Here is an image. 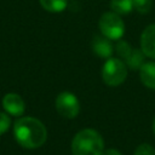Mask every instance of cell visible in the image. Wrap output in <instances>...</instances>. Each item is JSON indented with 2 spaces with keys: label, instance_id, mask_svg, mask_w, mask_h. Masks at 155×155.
<instances>
[{
  "label": "cell",
  "instance_id": "13",
  "mask_svg": "<svg viewBox=\"0 0 155 155\" xmlns=\"http://www.w3.org/2000/svg\"><path fill=\"white\" fill-rule=\"evenodd\" d=\"M131 51H132V47H131V45L128 42H126L124 40H119L117 41V44H116V52H117L120 58L126 59L130 56Z\"/></svg>",
  "mask_w": 155,
  "mask_h": 155
},
{
  "label": "cell",
  "instance_id": "2",
  "mask_svg": "<svg viewBox=\"0 0 155 155\" xmlns=\"http://www.w3.org/2000/svg\"><path fill=\"white\" fill-rule=\"evenodd\" d=\"M71 151L73 155H102L104 151L103 138L96 130H81L73 138Z\"/></svg>",
  "mask_w": 155,
  "mask_h": 155
},
{
  "label": "cell",
  "instance_id": "5",
  "mask_svg": "<svg viewBox=\"0 0 155 155\" xmlns=\"http://www.w3.org/2000/svg\"><path fill=\"white\" fill-rule=\"evenodd\" d=\"M56 109L65 119H74L80 111V103L75 94L62 92L56 98Z\"/></svg>",
  "mask_w": 155,
  "mask_h": 155
},
{
  "label": "cell",
  "instance_id": "6",
  "mask_svg": "<svg viewBox=\"0 0 155 155\" xmlns=\"http://www.w3.org/2000/svg\"><path fill=\"white\" fill-rule=\"evenodd\" d=\"M2 108L13 116H21L24 113L25 104L22 97L17 93H7L2 98Z\"/></svg>",
  "mask_w": 155,
  "mask_h": 155
},
{
  "label": "cell",
  "instance_id": "9",
  "mask_svg": "<svg viewBox=\"0 0 155 155\" xmlns=\"http://www.w3.org/2000/svg\"><path fill=\"white\" fill-rule=\"evenodd\" d=\"M139 75L144 86L155 90V62L143 63L139 68Z\"/></svg>",
  "mask_w": 155,
  "mask_h": 155
},
{
  "label": "cell",
  "instance_id": "7",
  "mask_svg": "<svg viewBox=\"0 0 155 155\" xmlns=\"http://www.w3.org/2000/svg\"><path fill=\"white\" fill-rule=\"evenodd\" d=\"M140 48L143 53L155 59V24L148 25L140 36Z\"/></svg>",
  "mask_w": 155,
  "mask_h": 155
},
{
  "label": "cell",
  "instance_id": "1",
  "mask_svg": "<svg viewBox=\"0 0 155 155\" xmlns=\"http://www.w3.org/2000/svg\"><path fill=\"white\" fill-rule=\"evenodd\" d=\"M13 134L18 144L25 149H36L47 139L45 125L40 120L31 116L18 119L13 126Z\"/></svg>",
  "mask_w": 155,
  "mask_h": 155
},
{
  "label": "cell",
  "instance_id": "15",
  "mask_svg": "<svg viewBox=\"0 0 155 155\" xmlns=\"http://www.w3.org/2000/svg\"><path fill=\"white\" fill-rule=\"evenodd\" d=\"M134 155H155V149L150 144L143 143L136 148Z\"/></svg>",
  "mask_w": 155,
  "mask_h": 155
},
{
  "label": "cell",
  "instance_id": "18",
  "mask_svg": "<svg viewBox=\"0 0 155 155\" xmlns=\"http://www.w3.org/2000/svg\"><path fill=\"white\" fill-rule=\"evenodd\" d=\"M153 132H154V134H155V119H154V121H153Z\"/></svg>",
  "mask_w": 155,
  "mask_h": 155
},
{
  "label": "cell",
  "instance_id": "11",
  "mask_svg": "<svg viewBox=\"0 0 155 155\" xmlns=\"http://www.w3.org/2000/svg\"><path fill=\"white\" fill-rule=\"evenodd\" d=\"M110 7L117 15H127L133 8V0H111Z\"/></svg>",
  "mask_w": 155,
  "mask_h": 155
},
{
  "label": "cell",
  "instance_id": "4",
  "mask_svg": "<svg viewBox=\"0 0 155 155\" xmlns=\"http://www.w3.org/2000/svg\"><path fill=\"white\" fill-rule=\"evenodd\" d=\"M99 29L103 36L109 40H120L125 33V24L120 15L115 12H105L99 18Z\"/></svg>",
  "mask_w": 155,
  "mask_h": 155
},
{
  "label": "cell",
  "instance_id": "12",
  "mask_svg": "<svg viewBox=\"0 0 155 155\" xmlns=\"http://www.w3.org/2000/svg\"><path fill=\"white\" fill-rule=\"evenodd\" d=\"M41 6L48 12H62L68 5V0H39Z\"/></svg>",
  "mask_w": 155,
  "mask_h": 155
},
{
  "label": "cell",
  "instance_id": "10",
  "mask_svg": "<svg viewBox=\"0 0 155 155\" xmlns=\"http://www.w3.org/2000/svg\"><path fill=\"white\" fill-rule=\"evenodd\" d=\"M144 53L142 50L132 48L130 56L125 59V64L131 69H139L144 63Z\"/></svg>",
  "mask_w": 155,
  "mask_h": 155
},
{
  "label": "cell",
  "instance_id": "3",
  "mask_svg": "<svg viewBox=\"0 0 155 155\" xmlns=\"http://www.w3.org/2000/svg\"><path fill=\"white\" fill-rule=\"evenodd\" d=\"M127 76L126 64L119 58H108L103 65L102 78L108 86H119L121 85Z\"/></svg>",
  "mask_w": 155,
  "mask_h": 155
},
{
  "label": "cell",
  "instance_id": "8",
  "mask_svg": "<svg viewBox=\"0 0 155 155\" xmlns=\"http://www.w3.org/2000/svg\"><path fill=\"white\" fill-rule=\"evenodd\" d=\"M92 51L101 58H110L113 54V45L105 36H94L92 40Z\"/></svg>",
  "mask_w": 155,
  "mask_h": 155
},
{
  "label": "cell",
  "instance_id": "17",
  "mask_svg": "<svg viewBox=\"0 0 155 155\" xmlns=\"http://www.w3.org/2000/svg\"><path fill=\"white\" fill-rule=\"evenodd\" d=\"M102 155H122L119 150H116V149H113V148H110V149H107V150H104L103 151V154Z\"/></svg>",
  "mask_w": 155,
  "mask_h": 155
},
{
  "label": "cell",
  "instance_id": "16",
  "mask_svg": "<svg viewBox=\"0 0 155 155\" xmlns=\"http://www.w3.org/2000/svg\"><path fill=\"white\" fill-rule=\"evenodd\" d=\"M10 125H11V120H10L8 115L0 111V136L4 134L10 128Z\"/></svg>",
  "mask_w": 155,
  "mask_h": 155
},
{
  "label": "cell",
  "instance_id": "14",
  "mask_svg": "<svg viewBox=\"0 0 155 155\" xmlns=\"http://www.w3.org/2000/svg\"><path fill=\"white\" fill-rule=\"evenodd\" d=\"M133 7L139 13H148L151 8V0H133Z\"/></svg>",
  "mask_w": 155,
  "mask_h": 155
}]
</instances>
